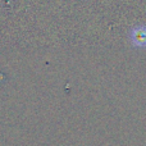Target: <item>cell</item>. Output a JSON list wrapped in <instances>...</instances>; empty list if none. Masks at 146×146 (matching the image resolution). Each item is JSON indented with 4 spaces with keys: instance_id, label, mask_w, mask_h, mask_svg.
Returning a JSON list of instances; mask_svg holds the SVG:
<instances>
[{
    "instance_id": "6da1fadb",
    "label": "cell",
    "mask_w": 146,
    "mask_h": 146,
    "mask_svg": "<svg viewBox=\"0 0 146 146\" xmlns=\"http://www.w3.org/2000/svg\"><path fill=\"white\" fill-rule=\"evenodd\" d=\"M129 41L135 48H146V26H136L129 31Z\"/></svg>"
}]
</instances>
